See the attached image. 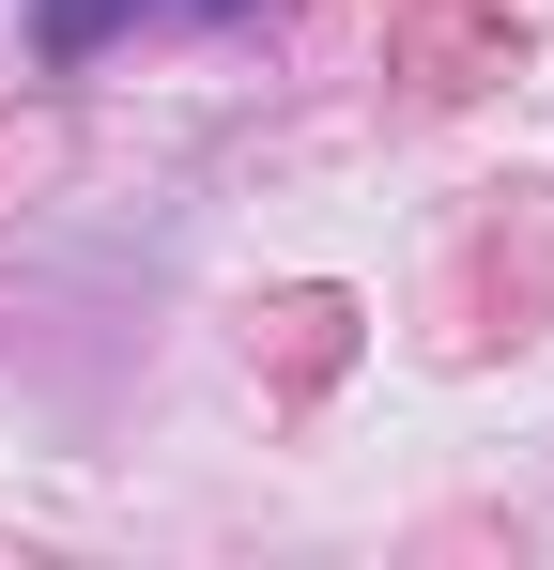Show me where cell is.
Returning a JSON list of instances; mask_svg holds the SVG:
<instances>
[{"mask_svg":"<svg viewBox=\"0 0 554 570\" xmlns=\"http://www.w3.org/2000/svg\"><path fill=\"white\" fill-rule=\"evenodd\" d=\"M123 16H247V0H47V16H31V47H47V62H92Z\"/></svg>","mask_w":554,"mask_h":570,"instance_id":"1","label":"cell"}]
</instances>
